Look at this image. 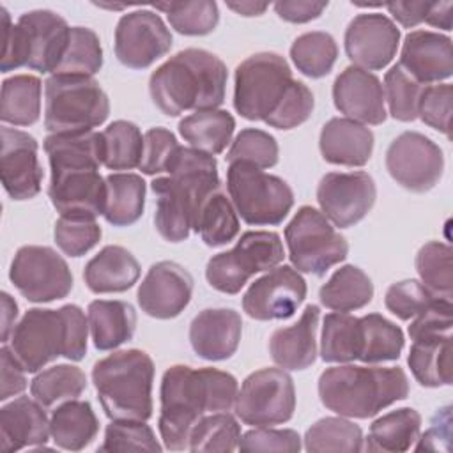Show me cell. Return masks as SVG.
I'll list each match as a JSON object with an SVG mask.
<instances>
[{
  "label": "cell",
  "instance_id": "cell-4",
  "mask_svg": "<svg viewBox=\"0 0 453 453\" xmlns=\"http://www.w3.org/2000/svg\"><path fill=\"white\" fill-rule=\"evenodd\" d=\"M226 65L211 51L188 48L161 64L149 80L154 104L170 117L186 110H212L223 104Z\"/></svg>",
  "mask_w": 453,
  "mask_h": 453
},
{
  "label": "cell",
  "instance_id": "cell-6",
  "mask_svg": "<svg viewBox=\"0 0 453 453\" xmlns=\"http://www.w3.org/2000/svg\"><path fill=\"white\" fill-rule=\"evenodd\" d=\"M407 395L409 379L400 366L340 365L319 377L320 402L343 418H372Z\"/></svg>",
  "mask_w": 453,
  "mask_h": 453
},
{
  "label": "cell",
  "instance_id": "cell-64",
  "mask_svg": "<svg viewBox=\"0 0 453 453\" xmlns=\"http://www.w3.org/2000/svg\"><path fill=\"white\" fill-rule=\"evenodd\" d=\"M226 7L241 16H260L269 4L267 2H226Z\"/></svg>",
  "mask_w": 453,
  "mask_h": 453
},
{
  "label": "cell",
  "instance_id": "cell-52",
  "mask_svg": "<svg viewBox=\"0 0 453 453\" xmlns=\"http://www.w3.org/2000/svg\"><path fill=\"white\" fill-rule=\"evenodd\" d=\"M53 237L57 246L67 257H81L101 239V226L96 219L60 216L55 223Z\"/></svg>",
  "mask_w": 453,
  "mask_h": 453
},
{
  "label": "cell",
  "instance_id": "cell-7",
  "mask_svg": "<svg viewBox=\"0 0 453 453\" xmlns=\"http://www.w3.org/2000/svg\"><path fill=\"white\" fill-rule=\"evenodd\" d=\"M154 363L138 349L115 350L92 368V382L110 419L147 421L152 416Z\"/></svg>",
  "mask_w": 453,
  "mask_h": 453
},
{
  "label": "cell",
  "instance_id": "cell-60",
  "mask_svg": "<svg viewBox=\"0 0 453 453\" xmlns=\"http://www.w3.org/2000/svg\"><path fill=\"white\" fill-rule=\"evenodd\" d=\"M449 439H451V412H449V407H444L434 416L430 428L421 437L416 439L418 444L414 449L416 451H423V449L439 451V449H442L441 442H444L449 448Z\"/></svg>",
  "mask_w": 453,
  "mask_h": 453
},
{
  "label": "cell",
  "instance_id": "cell-3",
  "mask_svg": "<svg viewBox=\"0 0 453 453\" xmlns=\"http://www.w3.org/2000/svg\"><path fill=\"white\" fill-rule=\"evenodd\" d=\"M168 177L150 182L156 195L154 223L159 235L180 242L195 230L198 214L211 195L221 189L214 156L193 147H179L166 168Z\"/></svg>",
  "mask_w": 453,
  "mask_h": 453
},
{
  "label": "cell",
  "instance_id": "cell-31",
  "mask_svg": "<svg viewBox=\"0 0 453 453\" xmlns=\"http://www.w3.org/2000/svg\"><path fill=\"white\" fill-rule=\"evenodd\" d=\"M87 311L96 349L115 350L133 338L136 327V311L129 303L96 299L88 304Z\"/></svg>",
  "mask_w": 453,
  "mask_h": 453
},
{
  "label": "cell",
  "instance_id": "cell-11",
  "mask_svg": "<svg viewBox=\"0 0 453 453\" xmlns=\"http://www.w3.org/2000/svg\"><path fill=\"white\" fill-rule=\"evenodd\" d=\"M288 257L296 271L326 274L347 258L349 244L331 221L315 207L303 205L285 228Z\"/></svg>",
  "mask_w": 453,
  "mask_h": 453
},
{
  "label": "cell",
  "instance_id": "cell-1",
  "mask_svg": "<svg viewBox=\"0 0 453 453\" xmlns=\"http://www.w3.org/2000/svg\"><path fill=\"white\" fill-rule=\"evenodd\" d=\"M50 159V200L65 218L96 219L104 214L106 179L99 166L104 165L103 133H62L44 140Z\"/></svg>",
  "mask_w": 453,
  "mask_h": 453
},
{
  "label": "cell",
  "instance_id": "cell-24",
  "mask_svg": "<svg viewBox=\"0 0 453 453\" xmlns=\"http://www.w3.org/2000/svg\"><path fill=\"white\" fill-rule=\"evenodd\" d=\"M398 64L423 85L439 83L453 74L451 39L439 32L414 30L403 39Z\"/></svg>",
  "mask_w": 453,
  "mask_h": 453
},
{
  "label": "cell",
  "instance_id": "cell-44",
  "mask_svg": "<svg viewBox=\"0 0 453 453\" xmlns=\"http://www.w3.org/2000/svg\"><path fill=\"white\" fill-rule=\"evenodd\" d=\"M241 426L226 411L205 414L191 430L188 449L193 453L221 451L230 453L237 448Z\"/></svg>",
  "mask_w": 453,
  "mask_h": 453
},
{
  "label": "cell",
  "instance_id": "cell-40",
  "mask_svg": "<svg viewBox=\"0 0 453 453\" xmlns=\"http://www.w3.org/2000/svg\"><path fill=\"white\" fill-rule=\"evenodd\" d=\"M87 388V377L81 368L73 365H55L39 372L30 382L32 396L42 407L78 398Z\"/></svg>",
  "mask_w": 453,
  "mask_h": 453
},
{
  "label": "cell",
  "instance_id": "cell-39",
  "mask_svg": "<svg viewBox=\"0 0 453 453\" xmlns=\"http://www.w3.org/2000/svg\"><path fill=\"white\" fill-rule=\"evenodd\" d=\"M361 322V354L359 361L373 365L395 361L400 357L405 338L402 329L379 313H368Z\"/></svg>",
  "mask_w": 453,
  "mask_h": 453
},
{
  "label": "cell",
  "instance_id": "cell-36",
  "mask_svg": "<svg viewBox=\"0 0 453 453\" xmlns=\"http://www.w3.org/2000/svg\"><path fill=\"white\" fill-rule=\"evenodd\" d=\"M145 207V180L136 173H110L106 177L104 219L113 226H129L140 219Z\"/></svg>",
  "mask_w": 453,
  "mask_h": 453
},
{
  "label": "cell",
  "instance_id": "cell-49",
  "mask_svg": "<svg viewBox=\"0 0 453 453\" xmlns=\"http://www.w3.org/2000/svg\"><path fill=\"white\" fill-rule=\"evenodd\" d=\"M426 85L414 80L400 64H395L384 76V99L389 113L400 122H412L418 119V104Z\"/></svg>",
  "mask_w": 453,
  "mask_h": 453
},
{
  "label": "cell",
  "instance_id": "cell-8",
  "mask_svg": "<svg viewBox=\"0 0 453 453\" xmlns=\"http://www.w3.org/2000/svg\"><path fill=\"white\" fill-rule=\"evenodd\" d=\"M4 27L2 73L18 67H30L39 73H55L67 50L71 27L67 21L48 9L30 11L12 25L5 7H0Z\"/></svg>",
  "mask_w": 453,
  "mask_h": 453
},
{
  "label": "cell",
  "instance_id": "cell-42",
  "mask_svg": "<svg viewBox=\"0 0 453 453\" xmlns=\"http://www.w3.org/2000/svg\"><path fill=\"white\" fill-rule=\"evenodd\" d=\"M304 448L311 453L343 451L357 453L363 449V432L359 425L340 418H322L304 434Z\"/></svg>",
  "mask_w": 453,
  "mask_h": 453
},
{
  "label": "cell",
  "instance_id": "cell-56",
  "mask_svg": "<svg viewBox=\"0 0 453 453\" xmlns=\"http://www.w3.org/2000/svg\"><path fill=\"white\" fill-rule=\"evenodd\" d=\"M179 142L172 131L165 127H152L143 134V152L140 170L145 175H156L166 172L173 156L179 150Z\"/></svg>",
  "mask_w": 453,
  "mask_h": 453
},
{
  "label": "cell",
  "instance_id": "cell-51",
  "mask_svg": "<svg viewBox=\"0 0 453 453\" xmlns=\"http://www.w3.org/2000/svg\"><path fill=\"white\" fill-rule=\"evenodd\" d=\"M225 157L228 163L242 161L260 170L271 168L278 163V143L273 134L262 129L248 127L235 136Z\"/></svg>",
  "mask_w": 453,
  "mask_h": 453
},
{
  "label": "cell",
  "instance_id": "cell-37",
  "mask_svg": "<svg viewBox=\"0 0 453 453\" xmlns=\"http://www.w3.org/2000/svg\"><path fill=\"white\" fill-rule=\"evenodd\" d=\"M41 113V80L32 74H16L4 80L0 119L12 126H32Z\"/></svg>",
  "mask_w": 453,
  "mask_h": 453
},
{
  "label": "cell",
  "instance_id": "cell-50",
  "mask_svg": "<svg viewBox=\"0 0 453 453\" xmlns=\"http://www.w3.org/2000/svg\"><path fill=\"white\" fill-rule=\"evenodd\" d=\"M163 448L156 441L152 428L145 421L111 419L104 430V441L99 451H152L159 453Z\"/></svg>",
  "mask_w": 453,
  "mask_h": 453
},
{
  "label": "cell",
  "instance_id": "cell-5",
  "mask_svg": "<svg viewBox=\"0 0 453 453\" xmlns=\"http://www.w3.org/2000/svg\"><path fill=\"white\" fill-rule=\"evenodd\" d=\"M88 322L76 304L58 310L32 308L11 334V350L28 372H39L58 356L80 361L87 354Z\"/></svg>",
  "mask_w": 453,
  "mask_h": 453
},
{
  "label": "cell",
  "instance_id": "cell-62",
  "mask_svg": "<svg viewBox=\"0 0 453 453\" xmlns=\"http://www.w3.org/2000/svg\"><path fill=\"white\" fill-rule=\"evenodd\" d=\"M453 12V2H430L425 21L432 27L451 30V14Z\"/></svg>",
  "mask_w": 453,
  "mask_h": 453
},
{
  "label": "cell",
  "instance_id": "cell-21",
  "mask_svg": "<svg viewBox=\"0 0 453 453\" xmlns=\"http://www.w3.org/2000/svg\"><path fill=\"white\" fill-rule=\"evenodd\" d=\"M0 173L7 195L14 200H30L41 191L42 166L37 157V142L25 131L4 126Z\"/></svg>",
  "mask_w": 453,
  "mask_h": 453
},
{
  "label": "cell",
  "instance_id": "cell-27",
  "mask_svg": "<svg viewBox=\"0 0 453 453\" xmlns=\"http://www.w3.org/2000/svg\"><path fill=\"white\" fill-rule=\"evenodd\" d=\"M412 340L407 363L414 379L425 388L451 384V331H419L409 334Z\"/></svg>",
  "mask_w": 453,
  "mask_h": 453
},
{
  "label": "cell",
  "instance_id": "cell-15",
  "mask_svg": "<svg viewBox=\"0 0 453 453\" xmlns=\"http://www.w3.org/2000/svg\"><path fill=\"white\" fill-rule=\"evenodd\" d=\"M9 278L18 292L32 303L62 299L73 288L67 262L50 246H21L12 258Z\"/></svg>",
  "mask_w": 453,
  "mask_h": 453
},
{
  "label": "cell",
  "instance_id": "cell-10",
  "mask_svg": "<svg viewBox=\"0 0 453 453\" xmlns=\"http://www.w3.org/2000/svg\"><path fill=\"white\" fill-rule=\"evenodd\" d=\"M226 188L237 214L248 225H280L294 205V193L283 179L250 163H228Z\"/></svg>",
  "mask_w": 453,
  "mask_h": 453
},
{
  "label": "cell",
  "instance_id": "cell-13",
  "mask_svg": "<svg viewBox=\"0 0 453 453\" xmlns=\"http://www.w3.org/2000/svg\"><path fill=\"white\" fill-rule=\"evenodd\" d=\"M283 257V242L276 232H244L232 250L209 258L205 278L212 288L237 294L253 274L276 267Z\"/></svg>",
  "mask_w": 453,
  "mask_h": 453
},
{
  "label": "cell",
  "instance_id": "cell-46",
  "mask_svg": "<svg viewBox=\"0 0 453 453\" xmlns=\"http://www.w3.org/2000/svg\"><path fill=\"white\" fill-rule=\"evenodd\" d=\"M104 166L110 170H133L140 166L143 136L136 124L115 120L103 131Z\"/></svg>",
  "mask_w": 453,
  "mask_h": 453
},
{
  "label": "cell",
  "instance_id": "cell-41",
  "mask_svg": "<svg viewBox=\"0 0 453 453\" xmlns=\"http://www.w3.org/2000/svg\"><path fill=\"white\" fill-rule=\"evenodd\" d=\"M195 232L200 234L202 241L212 248L225 246L237 237L239 216L234 203L221 189L211 195L203 203L195 225Z\"/></svg>",
  "mask_w": 453,
  "mask_h": 453
},
{
  "label": "cell",
  "instance_id": "cell-12",
  "mask_svg": "<svg viewBox=\"0 0 453 453\" xmlns=\"http://www.w3.org/2000/svg\"><path fill=\"white\" fill-rule=\"evenodd\" d=\"M292 71L278 53H255L235 69L234 106L248 120H264L285 97Z\"/></svg>",
  "mask_w": 453,
  "mask_h": 453
},
{
  "label": "cell",
  "instance_id": "cell-26",
  "mask_svg": "<svg viewBox=\"0 0 453 453\" xmlns=\"http://www.w3.org/2000/svg\"><path fill=\"white\" fill-rule=\"evenodd\" d=\"M35 398L19 396L0 409V448L18 451L21 448L44 446L50 435V421Z\"/></svg>",
  "mask_w": 453,
  "mask_h": 453
},
{
  "label": "cell",
  "instance_id": "cell-30",
  "mask_svg": "<svg viewBox=\"0 0 453 453\" xmlns=\"http://www.w3.org/2000/svg\"><path fill=\"white\" fill-rule=\"evenodd\" d=\"M140 278V264L122 246H104L92 257L83 271V280L94 294L126 292Z\"/></svg>",
  "mask_w": 453,
  "mask_h": 453
},
{
  "label": "cell",
  "instance_id": "cell-2",
  "mask_svg": "<svg viewBox=\"0 0 453 453\" xmlns=\"http://www.w3.org/2000/svg\"><path fill=\"white\" fill-rule=\"evenodd\" d=\"M237 379L218 368L170 366L161 379L159 434L166 449H188L193 426L209 412L230 411L237 398Z\"/></svg>",
  "mask_w": 453,
  "mask_h": 453
},
{
  "label": "cell",
  "instance_id": "cell-23",
  "mask_svg": "<svg viewBox=\"0 0 453 453\" xmlns=\"http://www.w3.org/2000/svg\"><path fill=\"white\" fill-rule=\"evenodd\" d=\"M334 106L347 119L363 124H382L388 117L384 106V88L380 80L370 71L350 65L343 69L333 85Z\"/></svg>",
  "mask_w": 453,
  "mask_h": 453
},
{
  "label": "cell",
  "instance_id": "cell-25",
  "mask_svg": "<svg viewBox=\"0 0 453 453\" xmlns=\"http://www.w3.org/2000/svg\"><path fill=\"white\" fill-rule=\"evenodd\" d=\"M241 334L242 320L232 308H207L189 326L191 347L207 361L228 359L237 350Z\"/></svg>",
  "mask_w": 453,
  "mask_h": 453
},
{
  "label": "cell",
  "instance_id": "cell-33",
  "mask_svg": "<svg viewBox=\"0 0 453 453\" xmlns=\"http://www.w3.org/2000/svg\"><path fill=\"white\" fill-rule=\"evenodd\" d=\"M235 120L226 110H200L179 122L180 136L196 150L205 154H221L230 143Z\"/></svg>",
  "mask_w": 453,
  "mask_h": 453
},
{
  "label": "cell",
  "instance_id": "cell-14",
  "mask_svg": "<svg viewBox=\"0 0 453 453\" xmlns=\"http://www.w3.org/2000/svg\"><path fill=\"white\" fill-rule=\"evenodd\" d=\"M235 414L251 426L287 423L296 411L292 377L281 368H262L250 373L235 398Z\"/></svg>",
  "mask_w": 453,
  "mask_h": 453
},
{
  "label": "cell",
  "instance_id": "cell-47",
  "mask_svg": "<svg viewBox=\"0 0 453 453\" xmlns=\"http://www.w3.org/2000/svg\"><path fill=\"white\" fill-rule=\"evenodd\" d=\"M103 67V48L97 34L87 27H71L67 50L53 74L94 76Z\"/></svg>",
  "mask_w": 453,
  "mask_h": 453
},
{
  "label": "cell",
  "instance_id": "cell-59",
  "mask_svg": "<svg viewBox=\"0 0 453 453\" xmlns=\"http://www.w3.org/2000/svg\"><path fill=\"white\" fill-rule=\"evenodd\" d=\"M327 9V2L315 0H280L274 4L276 14L288 23H308Z\"/></svg>",
  "mask_w": 453,
  "mask_h": 453
},
{
  "label": "cell",
  "instance_id": "cell-38",
  "mask_svg": "<svg viewBox=\"0 0 453 453\" xmlns=\"http://www.w3.org/2000/svg\"><path fill=\"white\" fill-rule=\"evenodd\" d=\"M361 354V322L349 313L334 311L324 317L320 357L326 363H350Z\"/></svg>",
  "mask_w": 453,
  "mask_h": 453
},
{
  "label": "cell",
  "instance_id": "cell-57",
  "mask_svg": "<svg viewBox=\"0 0 453 453\" xmlns=\"http://www.w3.org/2000/svg\"><path fill=\"white\" fill-rule=\"evenodd\" d=\"M237 448L241 451H288L301 449V437L296 430H274L269 426H257L241 435Z\"/></svg>",
  "mask_w": 453,
  "mask_h": 453
},
{
  "label": "cell",
  "instance_id": "cell-45",
  "mask_svg": "<svg viewBox=\"0 0 453 453\" xmlns=\"http://www.w3.org/2000/svg\"><path fill=\"white\" fill-rule=\"evenodd\" d=\"M453 250L449 244L430 241L423 244L416 255V271L421 283L439 299L451 301L453 297Z\"/></svg>",
  "mask_w": 453,
  "mask_h": 453
},
{
  "label": "cell",
  "instance_id": "cell-48",
  "mask_svg": "<svg viewBox=\"0 0 453 453\" xmlns=\"http://www.w3.org/2000/svg\"><path fill=\"white\" fill-rule=\"evenodd\" d=\"M154 7L163 11L172 28L184 35H207L216 28L219 21L218 4L212 0L166 2L154 4Z\"/></svg>",
  "mask_w": 453,
  "mask_h": 453
},
{
  "label": "cell",
  "instance_id": "cell-20",
  "mask_svg": "<svg viewBox=\"0 0 453 453\" xmlns=\"http://www.w3.org/2000/svg\"><path fill=\"white\" fill-rule=\"evenodd\" d=\"M345 51L356 67L365 71L384 69L396 55L400 28L379 12L357 14L345 30Z\"/></svg>",
  "mask_w": 453,
  "mask_h": 453
},
{
  "label": "cell",
  "instance_id": "cell-34",
  "mask_svg": "<svg viewBox=\"0 0 453 453\" xmlns=\"http://www.w3.org/2000/svg\"><path fill=\"white\" fill-rule=\"evenodd\" d=\"M373 297V285L368 274L356 265H342L320 287V303L333 310L349 313L365 308Z\"/></svg>",
  "mask_w": 453,
  "mask_h": 453
},
{
  "label": "cell",
  "instance_id": "cell-53",
  "mask_svg": "<svg viewBox=\"0 0 453 453\" xmlns=\"http://www.w3.org/2000/svg\"><path fill=\"white\" fill-rule=\"evenodd\" d=\"M315 101L311 90L303 83L294 80L276 106V110L265 119V124L276 129H292L306 122L313 111Z\"/></svg>",
  "mask_w": 453,
  "mask_h": 453
},
{
  "label": "cell",
  "instance_id": "cell-9",
  "mask_svg": "<svg viewBox=\"0 0 453 453\" xmlns=\"http://www.w3.org/2000/svg\"><path fill=\"white\" fill-rule=\"evenodd\" d=\"M44 94V126L51 134L94 131L108 119V96L92 76L51 74Z\"/></svg>",
  "mask_w": 453,
  "mask_h": 453
},
{
  "label": "cell",
  "instance_id": "cell-18",
  "mask_svg": "<svg viewBox=\"0 0 453 453\" xmlns=\"http://www.w3.org/2000/svg\"><path fill=\"white\" fill-rule=\"evenodd\" d=\"M172 48V34L152 11L124 14L115 28V55L131 69H145Z\"/></svg>",
  "mask_w": 453,
  "mask_h": 453
},
{
  "label": "cell",
  "instance_id": "cell-22",
  "mask_svg": "<svg viewBox=\"0 0 453 453\" xmlns=\"http://www.w3.org/2000/svg\"><path fill=\"white\" fill-rule=\"evenodd\" d=\"M193 276L179 264L163 260L154 264L138 287L142 311L154 319H173L191 301Z\"/></svg>",
  "mask_w": 453,
  "mask_h": 453
},
{
  "label": "cell",
  "instance_id": "cell-19",
  "mask_svg": "<svg viewBox=\"0 0 453 453\" xmlns=\"http://www.w3.org/2000/svg\"><path fill=\"white\" fill-rule=\"evenodd\" d=\"M306 297V281L290 265H276L255 280L242 296V310L255 320L292 317Z\"/></svg>",
  "mask_w": 453,
  "mask_h": 453
},
{
  "label": "cell",
  "instance_id": "cell-16",
  "mask_svg": "<svg viewBox=\"0 0 453 453\" xmlns=\"http://www.w3.org/2000/svg\"><path fill=\"white\" fill-rule=\"evenodd\" d=\"M386 168L402 188L425 193L441 180L444 156L441 147L428 136L405 131L389 143L386 150Z\"/></svg>",
  "mask_w": 453,
  "mask_h": 453
},
{
  "label": "cell",
  "instance_id": "cell-54",
  "mask_svg": "<svg viewBox=\"0 0 453 453\" xmlns=\"http://www.w3.org/2000/svg\"><path fill=\"white\" fill-rule=\"evenodd\" d=\"M437 299L421 281L402 280L386 290L384 304L400 320H411Z\"/></svg>",
  "mask_w": 453,
  "mask_h": 453
},
{
  "label": "cell",
  "instance_id": "cell-28",
  "mask_svg": "<svg viewBox=\"0 0 453 453\" xmlns=\"http://www.w3.org/2000/svg\"><path fill=\"white\" fill-rule=\"evenodd\" d=\"M319 317V306L308 304L296 324L280 327L273 333L269 340V352L278 366L285 370H304L315 363Z\"/></svg>",
  "mask_w": 453,
  "mask_h": 453
},
{
  "label": "cell",
  "instance_id": "cell-35",
  "mask_svg": "<svg viewBox=\"0 0 453 453\" xmlns=\"http://www.w3.org/2000/svg\"><path fill=\"white\" fill-rule=\"evenodd\" d=\"M421 416L411 407H402L377 418L368 430L366 449L382 453H400L411 449L419 437Z\"/></svg>",
  "mask_w": 453,
  "mask_h": 453
},
{
  "label": "cell",
  "instance_id": "cell-55",
  "mask_svg": "<svg viewBox=\"0 0 453 453\" xmlns=\"http://www.w3.org/2000/svg\"><path fill=\"white\" fill-rule=\"evenodd\" d=\"M451 99L453 88L449 83L426 85L418 104V117L448 138L451 136Z\"/></svg>",
  "mask_w": 453,
  "mask_h": 453
},
{
  "label": "cell",
  "instance_id": "cell-32",
  "mask_svg": "<svg viewBox=\"0 0 453 453\" xmlns=\"http://www.w3.org/2000/svg\"><path fill=\"white\" fill-rule=\"evenodd\" d=\"M99 430V421L88 402H62L51 414L50 435L53 442L69 451H80L88 446Z\"/></svg>",
  "mask_w": 453,
  "mask_h": 453
},
{
  "label": "cell",
  "instance_id": "cell-58",
  "mask_svg": "<svg viewBox=\"0 0 453 453\" xmlns=\"http://www.w3.org/2000/svg\"><path fill=\"white\" fill-rule=\"evenodd\" d=\"M0 363H2V389H0V400H7L9 396L19 395L27 388L25 379V368L16 359L11 347H2L0 350Z\"/></svg>",
  "mask_w": 453,
  "mask_h": 453
},
{
  "label": "cell",
  "instance_id": "cell-43",
  "mask_svg": "<svg viewBox=\"0 0 453 453\" xmlns=\"http://www.w3.org/2000/svg\"><path fill=\"white\" fill-rule=\"evenodd\" d=\"M338 57V46L327 32H306L290 46V58L297 71L310 78H322L331 73Z\"/></svg>",
  "mask_w": 453,
  "mask_h": 453
},
{
  "label": "cell",
  "instance_id": "cell-63",
  "mask_svg": "<svg viewBox=\"0 0 453 453\" xmlns=\"http://www.w3.org/2000/svg\"><path fill=\"white\" fill-rule=\"evenodd\" d=\"M16 319H18L16 301L7 292H2V342L4 343L7 340H11L9 336L12 334L14 327H16V324H14Z\"/></svg>",
  "mask_w": 453,
  "mask_h": 453
},
{
  "label": "cell",
  "instance_id": "cell-61",
  "mask_svg": "<svg viewBox=\"0 0 453 453\" xmlns=\"http://www.w3.org/2000/svg\"><path fill=\"white\" fill-rule=\"evenodd\" d=\"M430 2H389L384 7L405 28H412L425 21Z\"/></svg>",
  "mask_w": 453,
  "mask_h": 453
},
{
  "label": "cell",
  "instance_id": "cell-17",
  "mask_svg": "<svg viewBox=\"0 0 453 453\" xmlns=\"http://www.w3.org/2000/svg\"><path fill=\"white\" fill-rule=\"evenodd\" d=\"M377 188L366 172H331L317 188L322 214L340 228L359 223L373 207Z\"/></svg>",
  "mask_w": 453,
  "mask_h": 453
},
{
  "label": "cell",
  "instance_id": "cell-29",
  "mask_svg": "<svg viewBox=\"0 0 453 453\" xmlns=\"http://www.w3.org/2000/svg\"><path fill=\"white\" fill-rule=\"evenodd\" d=\"M319 147L327 163L363 166L372 157L373 133L356 120L334 117L324 124Z\"/></svg>",
  "mask_w": 453,
  "mask_h": 453
}]
</instances>
